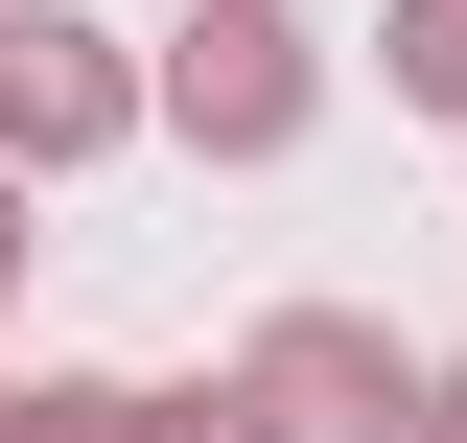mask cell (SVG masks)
<instances>
[{
    "label": "cell",
    "mask_w": 467,
    "mask_h": 443,
    "mask_svg": "<svg viewBox=\"0 0 467 443\" xmlns=\"http://www.w3.org/2000/svg\"><path fill=\"white\" fill-rule=\"evenodd\" d=\"M140 117H164V47H117V24H70V0H0V164L24 187L117 164Z\"/></svg>",
    "instance_id": "obj_2"
},
{
    "label": "cell",
    "mask_w": 467,
    "mask_h": 443,
    "mask_svg": "<svg viewBox=\"0 0 467 443\" xmlns=\"http://www.w3.org/2000/svg\"><path fill=\"white\" fill-rule=\"evenodd\" d=\"M0 304H24V164H0Z\"/></svg>",
    "instance_id": "obj_7"
},
{
    "label": "cell",
    "mask_w": 467,
    "mask_h": 443,
    "mask_svg": "<svg viewBox=\"0 0 467 443\" xmlns=\"http://www.w3.org/2000/svg\"><path fill=\"white\" fill-rule=\"evenodd\" d=\"M304 117H327V24L304 0H187L164 24V140L187 164H281Z\"/></svg>",
    "instance_id": "obj_1"
},
{
    "label": "cell",
    "mask_w": 467,
    "mask_h": 443,
    "mask_svg": "<svg viewBox=\"0 0 467 443\" xmlns=\"http://www.w3.org/2000/svg\"><path fill=\"white\" fill-rule=\"evenodd\" d=\"M0 443H24V374H0Z\"/></svg>",
    "instance_id": "obj_9"
},
{
    "label": "cell",
    "mask_w": 467,
    "mask_h": 443,
    "mask_svg": "<svg viewBox=\"0 0 467 443\" xmlns=\"http://www.w3.org/2000/svg\"><path fill=\"white\" fill-rule=\"evenodd\" d=\"M24 443H164L140 374H24Z\"/></svg>",
    "instance_id": "obj_4"
},
{
    "label": "cell",
    "mask_w": 467,
    "mask_h": 443,
    "mask_svg": "<svg viewBox=\"0 0 467 443\" xmlns=\"http://www.w3.org/2000/svg\"><path fill=\"white\" fill-rule=\"evenodd\" d=\"M374 70H398V117H467V0H398V24H374Z\"/></svg>",
    "instance_id": "obj_5"
},
{
    "label": "cell",
    "mask_w": 467,
    "mask_h": 443,
    "mask_svg": "<svg viewBox=\"0 0 467 443\" xmlns=\"http://www.w3.org/2000/svg\"><path fill=\"white\" fill-rule=\"evenodd\" d=\"M164 443H281V420H257V374H211V397H164Z\"/></svg>",
    "instance_id": "obj_6"
},
{
    "label": "cell",
    "mask_w": 467,
    "mask_h": 443,
    "mask_svg": "<svg viewBox=\"0 0 467 443\" xmlns=\"http://www.w3.org/2000/svg\"><path fill=\"white\" fill-rule=\"evenodd\" d=\"M234 374H257V420H281V443H420V350L374 327V304H281Z\"/></svg>",
    "instance_id": "obj_3"
},
{
    "label": "cell",
    "mask_w": 467,
    "mask_h": 443,
    "mask_svg": "<svg viewBox=\"0 0 467 443\" xmlns=\"http://www.w3.org/2000/svg\"><path fill=\"white\" fill-rule=\"evenodd\" d=\"M420 443H467V374H420Z\"/></svg>",
    "instance_id": "obj_8"
}]
</instances>
